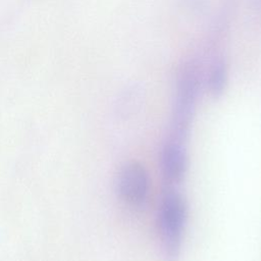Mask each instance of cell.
<instances>
[{
    "mask_svg": "<svg viewBox=\"0 0 261 261\" xmlns=\"http://www.w3.org/2000/svg\"><path fill=\"white\" fill-rule=\"evenodd\" d=\"M227 82V65L223 57L217 56L212 62L208 75V89L213 97L222 95Z\"/></svg>",
    "mask_w": 261,
    "mask_h": 261,
    "instance_id": "5b68a950",
    "label": "cell"
},
{
    "mask_svg": "<svg viewBox=\"0 0 261 261\" xmlns=\"http://www.w3.org/2000/svg\"><path fill=\"white\" fill-rule=\"evenodd\" d=\"M252 8L258 14H261V0H251Z\"/></svg>",
    "mask_w": 261,
    "mask_h": 261,
    "instance_id": "8992f818",
    "label": "cell"
},
{
    "mask_svg": "<svg viewBox=\"0 0 261 261\" xmlns=\"http://www.w3.org/2000/svg\"><path fill=\"white\" fill-rule=\"evenodd\" d=\"M116 189L119 197L128 205H142L149 191V177L145 167L138 162L124 164L118 172Z\"/></svg>",
    "mask_w": 261,
    "mask_h": 261,
    "instance_id": "3957f363",
    "label": "cell"
},
{
    "mask_svg": "<svg viewBox=\"0 0 261 261\" xmlns=\"http://www.w3.org/2000/svg\"><path fill=\"white\" fill-rule=\"evenodd\" d=\"M201 64L196 59L185 61L178 70L171 116V140L181 143L188 136L201 86Z\"/></svg>",
    "mask_w": 261,
    "mask_h": 261,
    "instance_id": "6da1fadb",
    "label": "cell"
},
{
    "mask_svg": "<svg viewBox=\"0 0 261 261\" xmlns=\"http://www.w3.org/2000/svg\"><path fill=\"white\" fill-rule=\"evenodd\" d=\"M187 220V204L184 197L173 189L164 191L159 212V224L165 257L175 261L178 257L182 231Z\"/></svg>",
    "mask_w": 261,
    "mask_h": 261,
    "instance_id": "7a4b0ae2",
    "label": "cell"
},
{
    "mask_svg": "<svg viewBox=\"0 0 261 261\" xmlns=\"http://www.w3.org/2000/svg\"><path fill=\"white\" fill-rule=\"evenodd\" d=\"M161 165L163 174L170 182H179L187 171L188 157L181 143L170 141L162 151Z\"/></svg>",
    "mask_w": 261,
    "mask_h": 261,
    "instance_id": "277c9868",
    "label": "cell"
}]
</instances>
